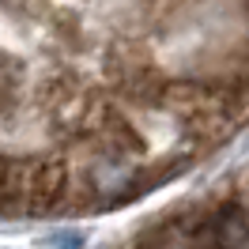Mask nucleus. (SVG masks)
Masks as SVG:
<instances>
[{
	"label": "nucleus",
	"mask_w": 249,
	"mask_h": 249,
	"mask_svg": "<svg viewBox=\"0 0 249 249\" xmlns=\"http://www.w3.org/2000/svg\"><path fill=\"white\" fill-rule=\"evenodd\" d=\"M204 215H208V234L219 249H249V204L238 193L208 204Z\"/></svg>",
	"instance_id": "nucleus-1"
}]
</instances>
